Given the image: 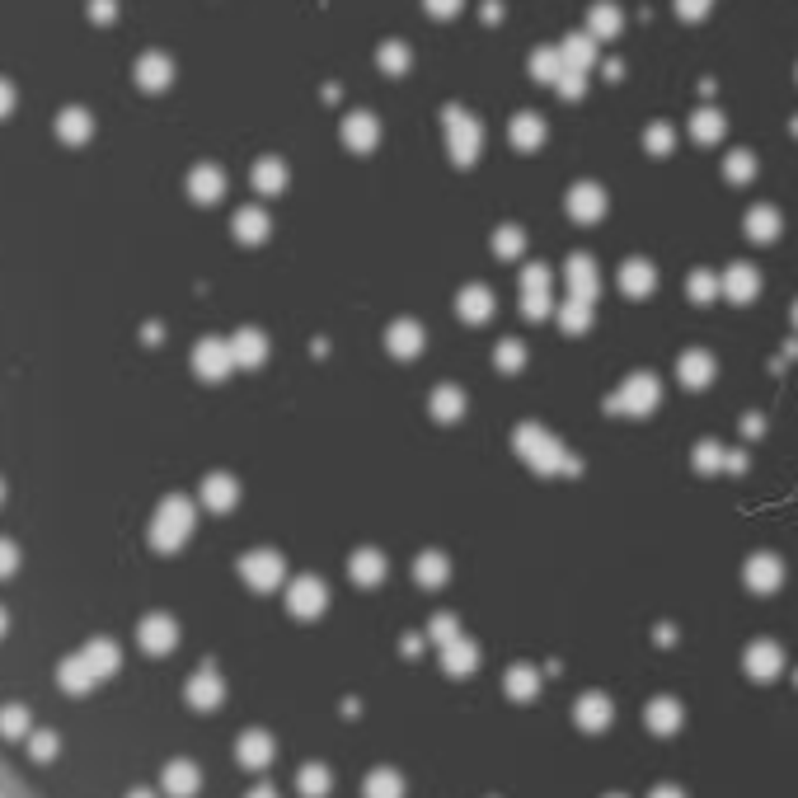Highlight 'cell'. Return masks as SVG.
<instances>
[{
    "instance_id": "obj_7",
    "label": "cell",
    "mask_w": 798,
    "mask_h": 798,
    "mask_svg": "<svg viewBox=\"0 0 798 798\" xmlns=\"http://www.w3.org/2000/svg\"><path fill=\"white\" fill-rule=\"evenodd\" d=\"M202 789V770H198V761H169L165 770H160V794L165 798H193Z\"/></svg>"
},
{
    "instance_id": "obj_10",
    "label": "cell",
    "mask_w": 798,
    "mask_h": 798,
    "mask_svg": "<svg viewBox=\"0 0 798 798\" xmlns=\"http://www.w3.org/2000/svg\"><path fill=\"white\" fill-rule=\"evenodd\" d=\"M57 686H62L66 695H85L99 686V676L90 672V662H85V653H71V658L57 667Z\"/></svg>"
},
{
    "instance_id": "obj_4",
    "label": "cell",
    "mask_w": 798,
    "mask_h": 798,
    "mask_svg": "<svg viewBox=\"0 0 798 798\" xmlns=\"http://www.w3.org/2000/svg\"><path fill=\"white\" fill-rule=\"evenodd\" d=\"M137 644L141 653H151V658H165V653H174L179 648V625H174V615H146L137 625Z\"/></svg>"
},
{
    "instance_id": "obj_18",
    "label": "cell",
    "mask_w": 798,
    "mask_h": 798,
    "mask_svg": "<svg viewBox=\"0 0 798 798\" xmlns=\"http://www.w3.org/2000/svg\"><path fill=\"white\" fill-rule=\"evenodd\" d=\"M169 76H174V66H169L165 57H141V62H137V85H141V90H165Z\"/></svg>"
},
{
    "instance_id": "obj_14",
    "label": "cell",
    "mask_w": 798,
    "mask_h": 798,
    "mask_svg": "<svg viewBox=\"0 0 798 798\" xmlns=\"http://www.w3.org/2000/svg\"><path fill=\"white\" fill-rule=\"evenodd\" d=\"M329 789H334V775L324 761H306L296 770V794L301 798H329Z\"/></svg>"
},
{
    "instance_id": "obj_21",
    "label": "cell",
    "mask_w": 798,
    "mask_h": 798,
    "mask_svg": "<svg viewBox=\"0 0 798 798\" xmlns=\"http://www.w3.org/2000/svg\"><path fill=\"white\" fill-rule=\"evenodd\" d=\"M747 583H752L756 592H775V583H780V564H775V559H752Z\"/></svg>"
},
{
    "instance_id": "obj_9",
    "label": "cell",
    "mask_w": 798,
    "mask_h": 798,
    "mask_svg": "<svg viewBox=\"0 0 798 798\" xmlns=\"http://www.w3.org/2000/svg\"><path fill=\"white\" fill-rule=\"evenodd\" d=\"M240 573H245V583L254 587V592H268V587L282 583V559H277L273 550L245 554V564H240Z\"/></svg>"
},
{
    "instance_id": "obj_8",
    "label": "cell",
    "mask_w": 798,
    "mask_h": 798,
    "mask_svg": "<svg viewBox=\"0 0 798 798\" xmlns=\"http://www.w3.org/2000/svg\"><path fill=\"white\" fill-rule=\"evenodd\" d=\"M681 723H686V709H681V700H672V695H658V700H648L644 709V728L653 737H672L681 733Z\"/></svg>"
},
{
    "instance_id": "obj_34",
    "label": "cell",
    "mask_w": 798,
    "mask_h": 798,
    "mask_svg": "<svg viewBox=\"0 0 798 798\" xmlns=\"http://www.w3.org/2000/svg\"><path fill=\"white\" fill-rule=\"evenodd\" d=\"M0 503H5V479H0Z\"/></svg>"
},
{
    "instance_id": "obj_24",
    "label": "cell",
    "mask_w": 798,
    "mask_h": 798,
    "mask_svg": "<svg viewBox=\"0 0 798 798\" xmlns=\"http://www.w3.org/2000/svg\"><path fill=\"white\" fill-rule=\"evenodd\" d=\"M353 578L357 583H376V578H385V564L381 559H371V554H362V559L353 564Z\"/></svg>"
},
{
    "instance_id": "obj_33",
    "label": "cell",
    "mask_w": 798,
    "mask_h": 798,
    "mask_svg": "<svg viewBox=\"0 0 798 798\" xmlns=\"http://www.w3.org/2000/svg\"><path fill=\"white\" fill-rule=\"evenodd\" d=\"M10 630V615H5V606H0V634Z\"/></svg>"
},
{
    "instance_id": "obj_6",
    "label": "cell",
    "mask_w": 798,
    "mask_h": 798,
    "mask_svg": "<svg viewBox=\"0 0 798 798\" xmlns=\"http://www.w3.org/2000/svg\"><path fill=\"white\" fill-rule=\"evenodd\" d=\"M742 672L752 676V681H775L784 672V648L770 644V639H756L747 653H742Z\"/></svg>"
},
{
    "instance_id": "obj_35",
    "label": "cell",
    "mask_w": 798,
    "mask_h": 798,
    "mask_svg": "<svg viewBox=\"0 0 798 798\" xmlns=\"http://www.w3.org/2000/svg\"><path fill=\"white\" fill-rule=\"evenodd\" d=\"M606 798H630V794H606Z\"/></svg>"
},
{
    "instance_id": "obj_22",
    "label": "cell",
    "mask_w": 798,
    "mask_h": 798,
    "mask_svg": "<svg viewBox=\"0 0 798 798\" xmlns=\"http://www.w3.org/2000/svg\"><path fill=\"white\" fill-rule=\"evenodd\" d=\"M193 193H198L202 202H216L221 198V174H216V169H198V174H193Z\"/></svg>"
},
{
    "instance_id": "obj_25",
    "label": "cell",
    "mask_w": 798,
    "mask_h": 798,
    "mask_svg": "<svg viewBox=\"0 0 798 798\" xmlns=\"http://www.w3.org/2000/svg\"><path fill=\"white\" fill-rule=\"evenodd\" d=\"M432 639H437V644H451V639H461V625H456V615H437V620H432Z\"/></svg>"
},
{
    "instance_id": "obj_28",
    "label": "cell",
    "mask_w": 798,
    "mask_h": 798,
    "mask_svg": "<svg viewBox=\"0 0 798 798\" xmlns=\"http://www.w3.org/2000/svg\"><path fill=\"white\" fill-rule=\"evenodd\" d=\"M10 108H15V85H10V80H0V123L10 118Z\"/></svg>"
},
{
    "instance_id": "obj_2",
    "label": "cell",
    "mask_w": 798,
    "mask_h": 798,
    "mask_svg": "<svg viewBox=\"0 0 798 798\" xmlns=\"http://www.w3.org/2000/svg\"><path fill=\"white\" fill-rule=\"evenodd\" d=\"M235 761H240V770H249V775L268 770L277 761L273 733H268V728H245V733L235 737Z\"/></svg>"
},
{
    "instance_id": "obj_26",
    "label": "cell",
    "mask_w": 798,
    "mask_h": 798,
    "mask_svg": "<svg viewBox=\"0 0 798 798\" xmlns=\"http://www.w3.org/2000/svg\"><path fill=\"white\" fill-rule=\"evenodd\" d=\"M15 568H19V545H15V540L0 536V578H10Z\"/></svg>"
},
{
    "instance_id": "obj_13",
    "label": "cell",
    "mask_w": 798,
    "mask_h": 798,
    "mask_svg": "<svg viewBox=\"0 0 798 798\" xmlns=\"http://www.w3.org/2000/svg\"><path fill=\"white\" fill-rule=\"evenodd\" d=\"M503 691H507V700H517V705H526V700H536V695H540V672L531 667V662H517V667L507 672Z\"/></svg>"
},
{
    "instance_id": "obj_19",
    "label": "cell",
    "mask_w": 798,
    "mask_h": 798,
    "mask_svg": "<svg viewBox=\"0 0 798 798\" xmlns=\"http://www.w3.org/2000/svg\"><path fill=\"white\" fill-rule=\"evenodd\" d=\"M33 733V719L24 705H5L0 709V737H10V742H24Z\"/></svg>"
},
{
    "instance_id": "obj_3",
    "label": "cell",
    "mask_w": 798,
    "mask_h": 798,
    "mask_svg": "<svg viewBox=\"0 0 798 798\" xmlns=\"http://www.w3.org/2000/svg\"><path fill=\"white\" fill-rule=\"evenodd\" d=\"M184 700H188L193 709H202V714H212V709H221V700H226V676L216 672L212 662H207V667H198V672L188 676Z\"/></svg>"
},
{
    "instance_id": "obj_30",
    "label": "cell",
    "mask_w": 798,
    "mask_h": 798,
    "mask_svg": "<svg viewBox=\"0 0 798 798\" xmlns=\"http://www.w3.org/2000/svg\"><path fill=\"white\" fill-rule=\"evenodd\" d=\"M648 798H686V789H676V784H658Z\"/></svg>"
},
{
    "instance_id": "obj_11",
    "label": "cell",
    "mask_w": 798,
    "mask_h": 798,
    "mask_svg": "<svg viewBox=\"0 0 798 798\" xmlns=\"http://www.w3.org/2000/svg\"><path fill=\"white\" fill-rule=\"evenodd\" d=\"M324 583L320 578H301V583L287 592V606H292V615H301V620H315V615L324 611Z\"/></svg>"
},
{
    "instance_id": "obj_31",
    "label": "cell",
    "mask_w": 798,
    "mask_h": 798,
    "mask_svg": "<svg viewBox=\"0 0 798 798\" xmlns=\"http://www.w3.org/2000/svg\"><path fill=\"white\" fill-rule=\"evenodd\" d=\"M245 798H282V794H277L273 784H254V789H249V794H245Z\"/></svg>"
},
{
    "instance_id": "obj_12",
    "label": "cell",
    "mask_w": 798,
    "mask_h": 798,
    "mask_svg": "<svg viewBox=\"0 0 798 798\" xmlns=\"http://www.w3.org/2000/svg\"><path fill=\"white\" fill-rule=\"evenodd\" d=\"M80 653H85V662H90V672L99 676V681H108V676L123 667V648L113 644V639H90Z\"/></svg>"
},
{
    "instance_id": "obj_29",
    "label": "cell",
    "mask_w": 798,
    "mask_h": 798,
    "mask_svg": "<svg viewBox=\"0 0 798 798\" xmlns=\"http://www.w3.org/2000/svg\"><path fill=\"white\" fill-rule=\"evenodd\" d=\"M90 19L94 24H108L113 19V0H90Z\"/></svg>"
},
{
    "instance_id": "obj_15",
    "label": "cell",
    "mask_w": 798,
    "mask_h": 798,
    "mask_svg": "<svg viewBox=\"0 0 798 798\" xmlns=\"http://www.w3.org/2000/svg\"><path fill=\"white\" fill-rule=\"evenodd\" d=\"M479 667V648L470 644V639H451V644L442 648V672L446 676H470Z\"/></svg>"
},
{
    "instance_id": "obj_16",
    "label": "cell",
    "mask_w": 798,
    "mask_h": 798,
    "mask_svg": "<svg viewBox=\"0 0 798 798\" xmlns=\"http://www.w3.org/2000/svg\"><path fill=\"white\" fill-rule=\"evenodd\" d=\"M90 132H94V118L85 113V108H62V113H57V137H62L66 146L90 141Z\"/></svg>"
},
{
    "instance_id": "obj_5",
    "label": "cell",
    "mask_w": 798,
    "mask_h": 798,
    "mask_svg": "<svg viewBox=\"0 0 798 798\" xmlns=\"http://www.w3.org/2000/svg\"><path fill=\"white\" fill-rule=\"evenodd\" d=\"M573 723L583 728V733H606L615 723V705L606 691H583L578 695V705H573Z\"/></svg>"
},
{
    "instance_id": "obj_20",
    "label": "cell",
    "mask_w": 798,
    "mask_h": 798,
    "mask_svg": "<svg viewBox=\"0 0 798 798\" xmlns=\"http://www.w3.org/2000/svg\"><path fill=\"white\" fill-rule=\"evenodd\" d=\"M24 747H29L33 761H52V756L62 752V737L52 733V728H33V733L24 737Z\"/></svg>"
},
{
    "instance_id": "obj_1",
    "label": "cell",
    "mask_w": 798,
    "mask_h": 798,
    "mask_svg": "<svg viewBox=\"0 0 798 798\" xmlns=\"http://www.w3.org/2000/svg\"><path fill=\"white\" fill-rule=\"evenodd\" d=\"M188 531H193V507H188L184 498H165L160 512H155V522H151V545L160 554H169V550L184 545Z\"/></svg>"
},
{
    "instance_id": "obj_23",
    "label": "cell",
    "mask_w": 798,
    "mask_h": 798,
    "mask_svg": "<svg viewBox=\"0 0 798 798\" xmlns=\"http://www.w3.org/2000/svg\"><path fill=\"white\" fill-rule=\"evenodd\" d=\"M207 507H231L235 503V484L231 479H207Z\"/></svg>"
},
{
    "instance_id": "obj_32",
    "label": "cell",
    "mask_w": 798,
    "mask_h": 798,
    "mask_svg": "<svg viewBox=\"0 0 798 798\" xmlns=\"http://www.w3.org/2000/svg\"><path fill=\"white\" fill-rule=\"evenodd\" d=\"M127 798H160V794H155V789H132Z\"/></svg>"
},
{
    "instance_id": "obj_17",
    "label": "cell",
    "mask_w": 798,
    "mask_h": 798,
    "mask_svg": "<svg viewBox=\"0 0 798 798\" xmlns=\"http://www.w3.org/2000/svg\"><path fill=\"white\" fill-rule=\"evenodd\" d=\"M362 794L367 798H404V775L390 766H376L367 780H362Z\"/></svg>"
},
{
    "instance_id": "obj_27",
    "label": "cell",
    "mask_w": 798,
    "mask_h": 798,
    "mask_svg": "<svg viewBox=\"0 0 798 798\" xmlns=\"http://www.w3.org/2000/svg\"><path fill=\"white\" fill-rule=\"evenodd\" d=\"M414 573H418V578H423L428 587H437V583L446 578V564H442V559H423V564H418Z\"/></svg>"
}]
</instances>
